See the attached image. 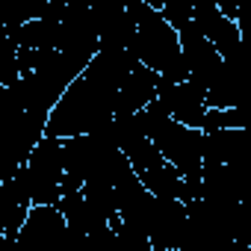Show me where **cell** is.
I'll list each match as a JSON object with an SVG mask.
<instances>
[{
  "label": "cell",
  "mask_w": 251,
  "mask_h": 251,
  "mask_svg": "<svg viewBox=\"0 0 251 251\" xmlns=\"http://www.w3.org/2000/svg\"><path fill=\"white\" fill-rule=\"evenodd\" d=\"M136 56L130 50H106L98 48V53L86 62V68L62 89L56 103L48 112L45 136H77L92 133L112 118L115 112V95L121 80L127 77Z\"/></svg>",
  "instance_id": "obj_1"
},
{
  "label": "cell",
  "mask_w": 251,
  "mask_h": 251,
  "mask_svg": "<svg viewBox=\"0 0 251 251\" xmlns=\"http://www.w3.org/2000/svg\"><path fill=\"white\" fill-rule=\"evenodd\" d=\"M127 9L136 18V33H133V42H130L127 50L142 65L157 71L160 77L186 80L189 71H186V59H183L180 42H177V30L160 15V9L142 3V0H130Z\"/></svg>",
  "instance_id": "obj_2"
},
{
  "label": "cell",
  "mask_w": 251,
  "mask_h": 251,
  "mask_svg": "<svg viewBox=\"0 0 251 251\" xmlns=\"http://www.w3.org/2000/svg\"><path fill=\"white\" fill-rule=\"evenodd\" d=\"M139 121L145 127V136L154 142L160 157L172 163L186 180L201 177V130L186 127V124L175 121L157 98H151L139 109Z\"/></svg>",
  "instance_id": "obj_3"
},
{
  "label": "cell",
  "mask_w": 251,
  "mask_h": 251,
  "mask_svg": "<svg viewBox=\"0 0 251 251\" xmlns=\"http://www.w3.org/2000/svg\"><path fill=\"white\" fill-rule=\"evenodd\" d=\"M24 169H27V180H30V204H59L62 177H65L62 139L42 136L30 148Z\"/></svg>",
  "instance_id": "obj_4"
},
{
  "label": "cell",
  "mask_w": 251,
  "mask_h": 251,
  "mask_svg": "<svg viewBox=\"0 0 251 251\" xmlns=\"http://www.w3.org/2000/svg\"><path fill=\"white\" fill-rule=\"evenodd\" d=\"M154 98L163 103V109L175 121L201 130V121H204V112H207V100H204V89L198 83H192L189 77L186 80H166V77H160Z\"/></svg>",
  "instance_id": "obj_5"
},
{
  "label": "cell",
  "mask_w": 251,
  "mask_h": 251,
  "mask_svg": "<svg viewBox=\"0 0 251 251\" xmlns=\"http://www.w3.org/2000/svg\"><path fill=\"white\" fill-rule=\"evenodd\" d=\"M68 222L56 204H30L24 225L18 227V242H36V245H59Z\"/></svg>",
  "instance_id": "obj_6"
},
{
  "label": "cell",
  "mask_w": 251,
  "mask_h": 251,
  "mask_svg": "<svg viewBox=\"0 0 251 251\" xmlns=\"http://www.w3.org/2000/svg\"><path fill=\"white\" fill-rule=\"evenodd\" d=\"M157 80L160 74L151 71L148 65H142L139 59L130 65L127 77L121 80L118 86V95H115V112L112 115H130V112H139L157 92Z\"/></svg>",
  "instance_id": "obj_7"
},
{
  "label": "cell",
  "mask_w": 251,
  "mask_h": 251,
  "mask_svg": "<svg viewBox=\"0 0 251 251\" xmlns=\"http://www.w3.org/2000/svg\"><path fill=\"white\" fill-rule=\"evenodd\" d=\"M245 127H219V130H201V166L204 163H242L245 148Z\"/></svg>",
  "instance_id": "obj_8"
},
{
  "label": "cell",
  "mask_w": 251,
  "mask_h": 251,
  "mask_svg": "<svg viewBox=\"0 0 251 251\" xmlns=\"http://www.w3.org/2000/svg\"><path fill=\"white\" fill-rule=\"evenodd\" d=\"M18 77V42L9 27H0V86Z\"/></svg>",
  "instance_id": "obj_9"
},
{
  "label": "cell",
  "mask_w": 251,
  "mask_h": 251,
  "mask_svg": "<svg viewBox=\"0 0 251 251\" xmlns=\"http://www.w3.org/2000/svg\"><path fill=\"white\" fill-rule=\"evenodd\" d=\"M160 15H163L175 30H180L183 24L192 21V0H163Z\"/></svg>",
  "instance_id": "obj_10"
},
{
  "label": "cell",
  "mask_w": 251,
  "mask_h": 251,
  "mask_svg": "<svg viewBox=\"0 0 251 251\" xmlns=\"http://www.w3.org/2000/svg\"><path fill=\"white\" fill-rule=\"evenodd\" d=\"M216 6H219V12H222V15H227V18H236V21H239L242 0H216Z\"/></svg>",
  "instance_id": "obj_11"
},
{
  "label": "cell",
  "mask_w": 251,
  "mask_h": 251,
  "mask_svg": "<svg viewBox=\"0 0 251 251\" xmlns=\"http://www.w3.org/2000/svg\"><path fill=\"white\" fill-rule=\"evenodd\" d=\"M142 3H148V6H154V9H160V6H163V0H142Z\"/></svg>",
  "instance_id": "obj_12"
}]
</instances>
